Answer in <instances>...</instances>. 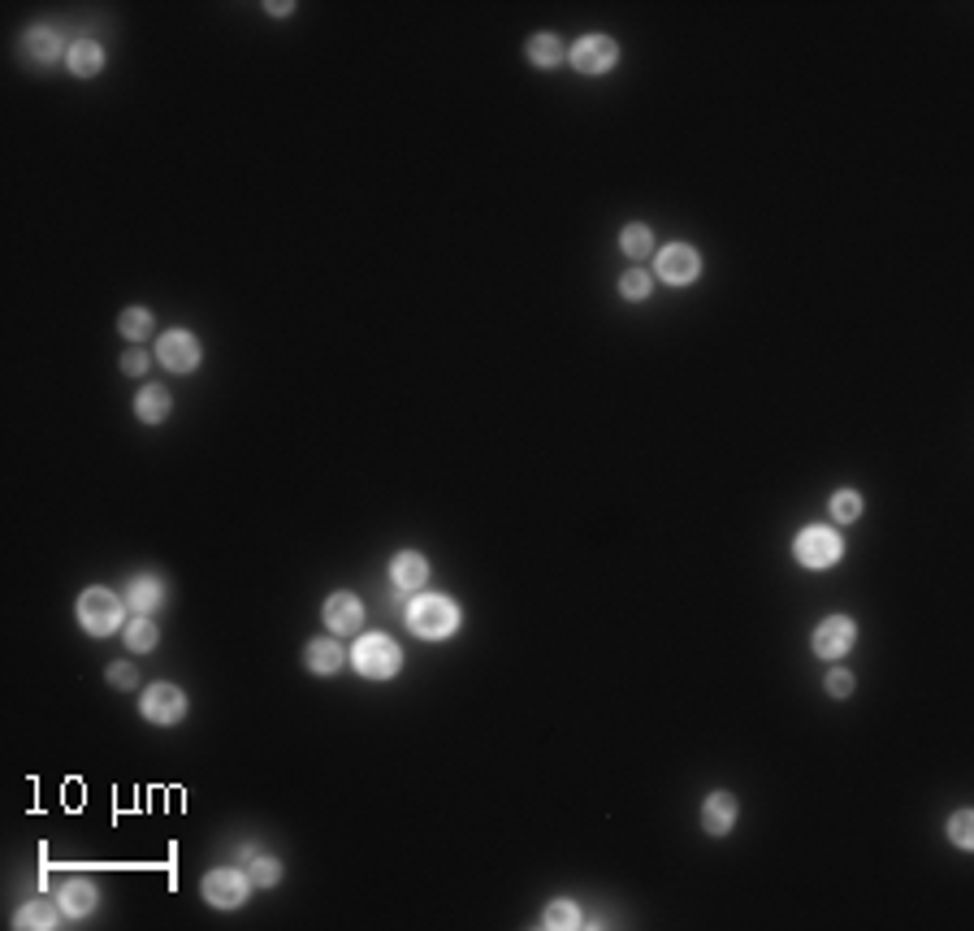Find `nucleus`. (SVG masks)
<instances>
[{"mask_svg": "<svg viewBox=\"0 0 974 931\" xmlns=\"http://www.w3.org/2000/svg\"><path fill=\"white\" fill-rule=\"evenodd\" d=\"M403 620H407V628H412L416 637L446 641V637L459 633V624H464V611H459L446 594H416L412 602H407Z\"/></svg>", "mask_w": 974, "mask_h": 931, "instance_id": "nucleus-1", "label": "nucleus"}, {"mask_svg": "<svg viewBox=\"0 0 974 931\" xmlns=\"http://www.w3.org/2000/svg\"><path fill=\"white\" fill-rule=\"evenodd\" d=\"M126 611L130 607L109 585H91V589H83V598H78V624H83V633H91V637H109L117 628H126Z\"/></svg>", "mask_w": 974, "mask_h": 931, "instance_id": "nucleus-2", "label": "nucleus"}, {"mask_svg": "<svg viewBox=\"0 0 974 931\" xmlns=\"http://www.w3.org/2000/svg\"><path fill=\"white\" fill-rule=\"evenodd\" d=\"M351 667L364 680H390V676H399V667H403V650H399V641H390L386 633H368V637L355 641Z\"/></svg>", "mask_w": 974, "mask_h": 931, "instance_id": "nucleus-3", "label": "nucleus"}, {"mask_svg": "<svg viewBox=\"0 0 974 931\" xmlns=\"http://www.w3.org/2000/svg\"><path fill=\"white\" fill-rule=\"evenodd\" d=\"M793 559L801 563V568H810V572L836 568V563L845 559V537H840L836 529H827V524H810V529L797 533Z\"/></svg>", "mask_w": 974, "mask_h": 931, "instance_id": "nucleus-4", "label": "nucleus"}, {"mask_svg": "<svg viewBox=\"0 0 974 931\" xmlns=\"http://www.w3.org/2000/svg\"><path fill=\"white\" fill-rule=\"evenodd\" d=\"M252 888L256 884L247 880V871H239V867H217V871L204 875L200 893H204L208 906H217V910H239Z\"/></svg>", "mask_w": 974, "mask_h": 931, "instance_id": "nucleus-5", "label": "nucleus"}, {"mask_svg": "<svg viewBox=\"0 0 974 931\" xmlns=\"http://www.w3.org/2000/svg\"><path fill=\"white\" fill-rule=\"evenodd\" d=\"M139 711H143V719H148V724L169 728V724H178V719L187 715V693H182L178 685H169V680H156V685L143 689Z\"/></svg>", "mask_w": 974, "mask_h": 931, "instance_id": "nucleus-6", "label": "nucleus"}, {"mask_svg": "<svg viewBox=\"0 0 974 931\" xmlns=\"http://www.w3.org/2000/svg\"><path fill=\"white\" fill-rule=\"evenodd\" d=\"M568 61H572L576 74H589V78L607 74V70H615V61H620V44H615L611 35H585L572 44Z\"/></svg>", "mask_w": 974, "mask_h": 931, "instance_id": "nucleus-7", "label": "nucleus"}, {"mask_svg": "<svg viewBox=\"0 0 974 931\" xmlns=\"http://www.w3.org/2000/svg\"><path fill=\"white\" fill-rule=\"evenodd\" d=\"M200 356H204V347L191 330H165L156 338V360H161L169 373H195L200 369Z\"/></svg>", "mask_w": 974, "mask_h": 931, "instance_id": "nucleus-8", "label": "nucleus"}, {"mask_svg": "<svg viewBox=\"0 0 974 931\" xmlns=\"http://www.w3.org/2000/svg\"><path fill=\"white\" fill-rule=\"evenodd\" d=\"M853 641H858V624L849 620V615H827V620L814 628V654L827 663L845 659V654L853 650Z\"/></svg>", "mask_w": 974, "mask_h": 931, "instance_id": "nucleus-9", "label": "nucleus"}, {"mask_svg": "<svg viewBox=\"0 0 974 931\" xmlns=\"http://www.w3.org/2000/svg\"><path fill=\"white\" fill-rule=\"evenodd\" d=\"M654 273L667 286H689V282H697V273H702V256H697L689 243H667L654 260Z\"/></svg>", "mask_w": 974, "mask_h": 931, "instance_id": "nucleus-10", "label": "nucleus"}, {"mask_svg": "<svg viewBox=\"0 0 974 931\" xmlns=\"http://www.w3.org/2000/svg\"><path fill=\"white\" fill-rule=\"evenodd\" d=\"M321 615H325V628L334 637H351V633H360V628H364V602L355 594H347V589H342V594H329Z\"/></svg>", "mask_w": 974, "mask_h": 931, "instance_id": "nucleus-11", "label": "nucleus"}, {"mask_svg": "<svg viewBox=\"0 0 974 931\" xmlns=\"http://www.w3.org/2000/svg\"><path fill=\"white\" fill-rule=\"evenodd\" d=\"M390 581L399 594H420L429 581V559L420 555V550H399V555L390 559Z\"/></svg>", "mask_w": 974, "mask_h": 931, "instance_id": "nucleus-12", "label": "nucleus"}, {"mask_svg": "<svg viewBox=\"0 0 974 931\" xmlns=\"http://www.w3.org/2000/svg\"><path fill=\"white\" fill-rule=\"evenodd\" d=\"M165 598H169V585L161 581V576H152V572L130 576V585H126V607L135 611V615H152L156 607H165Z\"/></svg>", "mask_w": 974, "mask_h": 931, "instance_id": "nucleus-13", "label": "nucleus"}, {"mask_svg": "<svg viewBox=\"0 0 974 931\" xmlns=\"http://www.w3.org/2000/svg\"><path fill=\"white\" fill-rule=\"evenodd\" d=\"M736 810H741V806H736V797L732 793H710L706 797V802H702V828L710 832V836H728L732 828H736Z\"/></svg>", "mask_w": 974, "mask_h": 931, "instance_id": "nucleus-14", "label": "nucleus"}, {"mask_svg": "<svg viewBox=\"0 0 974 931\" xmlns=\"http://www.w3.org/2000/svg\"><path fill=\"white\" fill-rule=\"evenodd\" d=\"M96 884L91 880H65L61 888H57V906H61V914L65 919H87L91 910H96Z\"/></svg>", "mask_w": 974, "mask_h": 931, "instance_id": "nucleus-15", "label": "nucleus"}, {"mask_svg": "<svg viewBox=\"0 0 974 931\" xmlns=\"http://www.w3.org/2000/svg\"><path fill=\"white\" fill-rule=\"evenodd\" d=\"M304 663H308L312 676H338L342 663H347V650H342L338 641H329V637H317V641H308Z\"/></svg>", "mask_w": 974, "mask_h": 931, "instance_id": "nucleus-16", "label": "nucleus"}, {"mask_svg": "<svg viewBox=\"0 0 974 931\" xmlns=\"http://www.w3.org/2000/svg\"><path fill=\"white\" fill-rule=\"evenodd\" d=\"M65 65H70L74 78H96L104 70V48L96 39H74L70 52H65Z\"/></svg>", "mask_w": 974, "mask_h": 931, "instance_id": "nucleus-17", "label": "nucleus"}, {"mask_svg": "<svg viewBox=\"0 0 974 931\" xmlns=\"http://www.w3.org/2000/svg\"><path fill=\"white\" fill-rule=\"evenodd\" d=\"M22 48H26V57L39 61V65H52L61 52H70L52 26H31V31H26V39H22Z\"/></svg>", "mask_w": 974, "mask_h": 931, "instance_id": "nucleus-18", "label": "nucleus"}, {"mask_svg": "<svg viewBox=\"0 0 974 931\" xmlns=\"http://www.w3.org/2000/svg\"><path fill=\"white\" fill-rule=\"evenodd\" d=\"M169 408H174V395H169L165 386H143L135 395V416L143 425H161L169 416Z\"/></svg>", "mask_w": 974, "mask_h": 931, "instance_id": "nucleus-19", "label": "nucleus"}, {"mask_svg": "<svg viewBox=\"0 0 974 931\" xmlns=\"http://www.w3.org/2000/svg\"><path fill=\"white\" fill-rule=\"evenodd\" d=\"M524 57H529L537 70H555V65L568 57V48L559 44V35H550V31H537L533 39H529V48H524Z\"/></svg>", "mask_w": 974, "mask_h": 931, "instance_id": "nucleus-20", "label": "nucleus"}, {"mask_svg": "<svg viewBox=\"0 0 974 931\" xmlns=\"http://www.w3.org/2000/svg\"><path fill=\"white\" fill-rule=\"evenodd\" d=\"M65 919V914H61V906H52V901H31V906H22L18 910V919H13V927H18V931H52V927H57Z\"/></svg>", "mask_w": 974, "mask_h": 931, "instance_id": "nucleus-21", "label": "nucleus"}, {"mask_svg": "<svg viewBox=\"0 0 974 931\" xmlns=\"http://www.w3.org/2000/svg\"><path fill=\"white\" fill-rule=\"evenodd\" d=\"M620 252L628 256V260H646V256H654V230L650 226H624V234H620Z\"/></svg>", "mask_w": 974, "mask_h": 931, "instance_id": "nucleus-22", "label": "nucleus"}, {"mask_svg": "<svg viewBox=\"0 0 974 931\" xmlns=\"http://www.w3.org/2000/svg\"><path fill=\"white\" fill-rule=\"evenodd\" d=\"M156 641H161V633H156V624L148 620V615H135V620L126 624V646L135 650V654L156 650Z\"/></svg>", "mask_w": 974, "mask_h": 931, "instance_id": "nucleus-23", "label": "nucleus"}, {"mask_svg": "<svg viewBox=\"0 0 974 931\" xmlns=\"http://www.w3.org/2000/svg\"><path fill=\"white\" fill-rule=\"evenodd\" d=\"M117 330H122L130 343H143V338L152 334V312L148 308H126L122 317H117Z\"/></svg>", "mask_w": 974, "mask_h": 931, "instance_id": "nucleus-24", "label": "nucleus"}, {"mask_svg": "<svg viewBox=\"0 0 974 931\" xmlns=\"http://www.w3.org/2000/svg\"><path fill=\"white\" fill-rule=\"evenodd\" d=\"M247 880H252L256 888H273L282 880V862L269 858V854H256L252 862H247Z\"/></svg>", "mask_w": 974, "mask_h": 931, "instance_id": "nucleus-25", "label": "nucleus"}, {"mask_svg": "<svg viewBox=\"0 0 974 931\" xmlns=\"http://www.w3.org/2000/svg\"><path fill=\"white\" fill-rule=\"evenodd\" d=\"M585 919H581V910L572 906V901H550L546 906V919H542V927H550V931H572V927H581Z\"/></svg>", "mask_w": 974, "mask_h": 931, "instance_id": "nucleus-26", "label": "nucleus"}, {"mask_svg": "<svg viewBox=\"0 0 974 931\" xmlns=\"http://www.w3.org/2000/svg\"><path fill=\"white\" fill-rule=\"evenodd\" d=\"M650 291H654V278H650L646 269H628L624 278H620V295H624V299H633V304L650 299Z\"/></svg>", "mask_w": 974, "mask_h": 931, "instance_id": "nucleus-27", "label": "nucleus"}, {"mask_svg": "<svg viewBox=\"0 0 974 931\" xmlns=\"http://www.w3.org/2000/svg\"><path fill=\"white\" fill-rule=\"evenodd\" d=\"M832 516L840 524H853V520L862 516V494L858 490H836L832 494Z\"/></svg>", "mask_w": 974, "mask_h": 931, "instance_id": "nucleus-28", "label": "nucleus"}, {"mask_svg": "<svg viewBox=\"0 0 974 931\" xmlns=\"http://www.w3.org/2000/svg\"><path fill=\"white\" fill-rule=\"evenodd\" d=\"M949 836H953V845L962 849V854H970V849H974V815H970V810H957L953 823H949Z\"/></svg>", "mask_w": 974, "mask_h": 931, "instance_id": "nucleus-29", "label": "nucleus"}, {"mask_svg": "<svg viewBox=\"0 0 974 931\" xmlns=\"http://www.w3.org/2000/svg\"><path fill=\"white\" fill-rule=\"evenodd\" d=\"M823 689L832 693V698H849V693H853V672H845V667H832V672H827V680H823Z\"/></svg>", "mask_w": 974, "mask_h": 931, "instance_id": "nucleus-30", "label": "nucleus"}, {"mask_svg": "<svg viewBox=\"0 0 974 931\" xmlns=\"http://www.w3.org/2000/svg\"><path fill=\"white\" fill-rule=\"evenodd\" d=\"M148 351H143V347H130L126 351V356H122V373H130V377H143V373H148Z\"/></svg>", "mask_w": 974, "mask_h": 931, "instance_id": "nucleus-31", "label": "nucleus"}, {"mask_svg": "<svg viewBox=\"0 0 974 931\" xmlns=\"http://www.w3.org/2000/svg\"><path fill=\"white\" fill-rule=\"evenodd\" d=\"M109 680H113V689H135V667H130V663H113L109 667Z\"/></svg>", "mask_w": 974, "mask_h": 931, "instance_id": "nucleus-32", "label": "nucleus"}, {"mask_svg": "<svg viewBox=\"0 0 974 931\" xmlns=\"http://www.w3.org/2000/svg\"><path fill=\"white\" fill-rule=\"evenodd\" d=\"M234 858H239V867H247V862L256 858V849H234Z\"/></svg>", "mask_w": 974, "mask_h": 931, "instance_id": "nucleus-33", "label": "nucleus"}]
</instances>
